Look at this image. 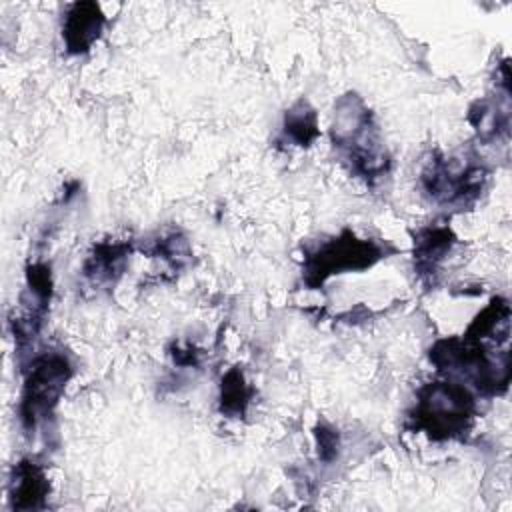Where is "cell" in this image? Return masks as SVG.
<instances>
[{
  "mask_svg": "<svg viewBox=\"0 0 512 512\" xmlns=\"http://www.w3.org/2000/svg\"><path fill=\"white\" fill-rule=\"evenodd\" d=\"M330 134L332 144L358 176L374 182L388 174L390 156L382 144L374 116L360 96L346 94L336 102Z\"/></svg>",
  "mask_w": 512,
  "mask_h": 512,
  "instance_id": "cell-1",
  "label": "cell"
},
{
  "mask_svg": "<svg viewBox=\"0 0 512 512\" xmlns=\"http://www.w3.org/2000/svg\"><path fill=\"white\" fill-rule=\"evenodd\" d=\"M476 402L456 382H430L418 390V400L408 420L414 430L426 432L432 440L462 438L474 420Z\"/></svg>",
  "mask_w": 512,
  "mask_h": 512,
  "instance_id": "cell-2",
  "label": "cell"
},
{
  "mask_svg": "<svg viewBox=\"0 0 512 512\" xmlns=\"http://www.w3.org/2000/svg\"><path fill=\"white\" fill-rule=\"evenodd\" d=\"M430 360L438 370L448 374H462L474 386L488 394H502L510 382V356L500 352L488 354L484 344L470 338H446L430 348Z\"/></svg>",
  "mask_w": 512,
  "mask_h": 512,
  "instance_id": "cell-3",
  "label": "cell"
},
{
  "mask_svg": "<svg viewBox=\"0 0 512 512\" xmlns=\"http://www.w3.org/2000/svg\"><path fill=\"white\" fill-rule=\"evenodd\" d=\"M386 250L374 240H362L354 232L344 230L340 236L330 238L306 252L304 280L308 286H322L332 274L346 270H364L378 262Z\"/></svg>",
  "mask_w": 512,
  "mask_h": 512,
  "instance_id": "cell-4",
  "label": "cell"
},
{
  "mask_svg": "<svg viewBox=\"0 0 512 512\" xmlns=\"http://www.w3.org/2000/svg\"><path fill=\"white\" fill-rule=\"evenodd\" d=\"M70 376L72 366L60 352H44L32 360L20 402V420L26 430H34L54 410Z\"/></svg>",
  "mask_w": 512,
  "mask_h": 512,
  "instance_id": "cell-5",
  "label": "cell"
},
{
  "mask_svg": "<svg viewBox=\"0 0 512 512\" xmlns=\"http://www.w3.org/2000/svg\"><path fill=\"white\" fill-rule=\"evenodd\" d=\"M486 170L482 166L446 158L428 160L422 170L420 182L426 194H430L436 202L458 204L466 200H474L484 186Z\"/></svg>",
  "mask_w": 512,
  "mask_h": 512,
  "instance_id": "cell-6",
  "label": "cell"
},
{
  "mask_svg": "<svg viewBox=\"0 0 512 512\" xmlns=\"http://www.w3.org/2000/svg\"><path fill=\"white\" fill-rule=\"evenodd\" d=\"M104 14L94 2H76L68 8L62 22V38L70 54H82L98 40Z\"/></svg>",
  "mask_w": 512,
  "mask_h": 512,
  "instance_id": "cell-7",
  "label": "cell"
},
{
  "mask_svg": "<svg viewBox=\"0 0 512 512\" xmlns=\"http://www.w3.org/2000/svg\"><path fill=\"white\" fill-rule=\"evenodd\" d=\"M50 482L44 468L32 460H20L10 478V506L14 510L46 508Z\"/></svg>",
  "mask_w": 512,
  "mask_h": 512,
  "instance_id": "cell-8",
  "label": "cell"
},
{
  "mask_svg": "<svg viewBox=\"0 0 512 512\" xmlns=\"http://www.w3.org/2000/svg\"><path fill=\"white\" fill-rule=\"evenodd\" d=\"M454 234L448 226L422 228L414 238V260L420 274H434L438 264L448 256Z\"/></svg>",
  "mask_w": 512,
  "mask_h": 512,
  "instance_id": "cell-9",
  "label": "cell"
},
{
  "mask_svg": "<svg viewBox=\"0 0 512 512\" xmlns=\"http://www.w3.org/2000/svg\"><path fill=\"white\" fill-rule=\"evenodd\" d=\"M318 116L316 110L306 102L298 100L284 114L280 140L292 146H310L318 138Z\"/></svg>",
  "mask_w": 512,
  "mask_h": 512,
  "instance_id": "cell-10",
  "label": "cell"
},
{
  "mask_svg": "<svg viewBox=\"0 0 512 512\" xmlns=\"http://www.w3.org/2000/svg\"><path fill=\"white\" fill-rule=\"evenodd\" d=\"M128 252H130L128 244H120V242L98 244L94 246L92 254L84 262V274L94 282H110L122 272Z\"/></svg>",
  "mask_w": 512,
  "mask_h": 512,
  "instance_id": "cell-11",
  "label": "cell"
},
{
  "mask_svg": "<svg viewBox=\"0 0 512 512\" xmlns=\"http://www.w3.org/2000/svg\"><path fill=\"white\" fill-rule=\"evenodd\" d=\"M508 322H510V306L504 298H494L470 324L464 334L470 340L484 342L486 338H508Z\"/></svg>",
  "mask_w": 512,
  "mask_h": 512,
  "instance_id": "cell-12",
  "label": "cell"
},
{
  "mask_svg": "<svg viewBox=\"0 0 512 512\" xmlns=\"http://www.w3.org/2000/svg\"><path fill=\"white\" fill-rule=\"evenodd\" d=\"M250 402V388L238 368L224 374L220 384V410L228 416H242Z\"/></svg>",
  "mask_w": 512,
  "mask_h": 512,
  "instance_id": "cell-13",
  "label": "cell"
},
{
  "mask_svg": "<svg viewBox=\"0 0 512 512\" xmlns=\"http://www.w3.org/2000/svg\"><path fill=\"white\" fill-rule=\"evenodd\" d=\"M470 122L484 140L508 132V112H502L492 100H478L470 108Z\"/></svg>",
  "mask_w": 512,
  "mask_h": 512,
  "instance_id": "cell-14",
  "label": "cell"
},
{
  "mask_svg": "<svg viewBox=\"0 0 512 512\" xmlns=\"http://www.w3.org/2000/svg\"><path fill=\"white\" fill-rule=\"evenodd\" d=\"M316 440H318V456L324 462L334 460L338 452V434L328 426H320L316 430Z\"/></svg>",
  "mask_w": 512,
  "mask_h": 512,
  "instance_id": "cell-15",
  "label": "cell"
}]
</instances>
